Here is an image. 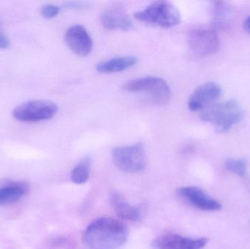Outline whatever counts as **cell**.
<instances>
[{
  "instance_id": "cell-13",
  "label": "cell",
  "mask_w": 250,
  "mask_h": 249,
  "mask_svg": "<svg viewBox=\"0 0 250 249\" xmlns=\"http://www.w3.org/2000/svg\"><path fill=\"white\" fill-rule=\"evenodd\" d=\"M234 10L232 5L224 1L211 3V26L213 30H224L229 27Z\"/></svg>"
},
{
  "instance_id": "cell-10",
  "label": "cell",
  "mask_w": 250,
  "mask_h": 249,
  "mask_svg": "<svg viewBox=\"0 0 250 249\" xmlns=\"http://www.w3.org/2000/svg\"><path fill=\"white\" fill-rule=\"evenodd\" d=\"M64 40L70 50L80 57L92 52L93 42L89 32L82 25H73L66 31Z\"/></svg>"
},
{
  "instance_id": "cell-7",
  "label": "cell",
  "mask_w": 250,
  "mask_h": 249,
  "mask_svg": "<svg viewBox=\"0 0 250 249\" xmlns=\"http://www.w3.org/2000/svg\"><path fill=\"white\" fill-rule=\"evenodd\" d=\"M188 45L194 54L198 57H206L217 52L220 42L215 31L198 28L189 32Z\"/></svg>"
},
{
  "instance_id": "cell-14",
  "label": "cell",
  "mask_w": 250,
  "mask_h": 249,
  "mask_svg": "<svg viewBox=\"0 0 250 249\" xmlns=\"http://www.w3.org/2000/svg\"><path fill=\"white\" fill-rule=\"evenodd\" d=\"M111 203L117 216L124 220L138 222L141 219V213L136 208L129 205L123 196L114 192L111 195Z\"/></svg>"
},
{
  "instance_id": "cell-11",
  "label": "cell",
  "mask_w": 250,
  "mask_h": 249,
  "mask_svg": "<svg viewBox=\"0 0 250 249\" xmlns=\"http://www.w3.org/2000/svg\"><path fill=\"white\" fill-rule=\"evenodd\" d=\"M208 244L206 238H189L178 235L159 237L151 243L153 249H203Z\"/></svg>"
},
{
  "instance_id": "cell-2",
  "label": "cell",
  "mask_w": 250,
  "mask_h": 249,
  "mask_svg": "<svg viewBox=\"0 0 250 249\" xmlns=\"http://www.w3.org/2000/svg\"><path fill=\"white\" fill-rule=\"evenodd\" d=\"M201 112V119L211 123L219 133H227L244 117L243 109L234 99L215 102Z\"/></svg>"
},
{
  "instance_id": "cell-5",
  "label": "cell",
  "mask_w": 250,
  "mask_h": 249,
  "mask_svg": "<svg viewBox=\"0 0 250 249\" xmlns=\"http://www.w3.org/2000/svg\"><path fill=\"white\" fill-rule=\"evenodd\" d=\"M57 112V104L51 101L37 99L18 105L13 111V116L20 122H40L51 119Z\"/></svg>"
},
{
  "instance_id": "cell-15",
  "label": "cell",
  "mask_w": 250,
  "mask_h": 249,
  "mask_svg": "<svg viewBox=\"0 0 250 249\" xmlns=\"http://www.w3.org/2000/svg\"><path fill=\"white\" fill-rule=\"evenodd\" d=\"M137 62L138 58L133 56L115 57L98 63L96 69L101 73H120L131 68Z\"/></svg>"
},
{
  "instance_id": "cell-1",
  "label": "cell",
  "mask_w": 250,
  "mask_h": 249,
  "mask_svg": "<svg viewBox=\"0 0 250 249\" xmlns=\"http://www.w3.org/2000/svg\"><path fill=\"white\" fill-rule=\"evenodd\" d=\"M128 235L124 224L110 218H101L88 226L83 241L89 249H117L126 243Z\"/></svg>"
},
{
  "instance_id": "cell-3",
  "label": "cell",
  "mask_w": 250,
  "mask_h": 249,
  "mask_svg": "<svg viewBox=\"0 0 250 249\" xmlns=\"http://www.w3.org/2000/svg\"><path fill=\"white\" fill-rule=\"evenodd\" d=\"M135 19L163 28H172L181 22L182 16L179 9L170 1L158 0L147 6L144 10L135 12Z\"/></svg>"
},
{
  "instance_id": "cell-22",
  "label": "cell",
  "mask_w": 250,
  "mask_h": 249,
  "mask_svg": "<svg viewBox=\"0 0 250 249\" xmlns=\"http://www.w3.org/2000/svg\"><path fill=\"white\" fill-rule=\"evenodd\" d=\"M244 28L250 35V16L244 22Z\"/></svg>"
},
{
  "instance_id": "cell-19",
  "label": "cell",
  "mask_w": 250,
  "mask_h": 249,
  "mask_svg": "<svg viewBox=\"0 0 250 249\" xmlns=\"http://www.w3.org/2000/svg\"><path fill=\"white\" fill-rule=\"evenodd\" d=\"M60 10H61V7L57 4H47L42 6L41 13L45 19H52L58 16Z\"/></svg>"
},
{
  "instance_id": "cell-21",
  "label": "cell",
  "mask_w": 250,
  "mask_h": 249,
  "mask_svg": "<svg viewBox=\"0 0 250 249\" xmlns=\"http://www.w3.org/2000/svg\"><path fill=\"white\" fill-rule=\"evenodd\" d=\"M9 45H10V40L4 35L2 29H1V24H0V49L8 48Z\"/></svg>"
},
{
  "instance_id": "cell-16",
  "label": "cell",
  "mask_w": 250,
  "mask_h": 249,
  "mask_svg": "<svg viewBox=\"0 0 250 249\" xmlns=\"http://www.w3.org/2000/svg\"><path fill=\"white\" fill-rule=\"evenodd\" d=\"M29 187L23 182H11L0 187V206L12 204L27 193Z\"/></svg>"
},
{
  "instance_id": "cell-6",
  "label": "cell",
  "mask_w": 250,
  "mask_h": 249,
  "mask_svg": "<svg viewBox=\"0 0 250 249\" xmlns=\"http://www.w3.org/2000/svg\"><path fill=\"white\" fill-rule=\"evenodd\" d=\"M112 158L116 166L124 172L135 173L146 167L145 149L141 143L114 148Z\"/></svg>"
},
{
  "instance_id": "cell-12",
  "label": "cell",
  "mask_w": 250,
  "mask_h": 249,
  "mask_svg": "<svg viewBox=\"0 0 250 249\" xmlns=\"http://www.w3.org/2000/svg\"><path fill=\"white\" fill-rule=\"evenodd\" d=\"M101 21L105 29L109 30H128L132 26V22L123 6L114 4L103 10Z\"/></svg>"
},
{
  "instance_id": "cell-9",
  "label": "cell",
  "mask_w": 250,
  "mask_h": 249,
  "mask_svg": "<svg viewBox=\"0 0 250 249\" xmlns=\"http://www.w3.org/2000/svg\"><path fill=\"white\" fill-rule=\"evenodd\" d=\"M222 95L221 86L214 82H207L198 86L189 96L188 108L192 112L201 111L215 103Z\"/></svg>"
},
{
  "instance_id": "cell-20",
  "label": "cell",
  "mask_w": 250,
  "mask_h": 249,
  "mask_svg": "<svg viewBox=\"0 0 250 249\" xmlns=\"http://www.w3.org/2000/svg\"><path fill=\"white\" fill-rule=\"evenodd\" d=\"M64 7L71 10H82L88 8L89 4L86 1H70L64 3Z\"/></svg>"
},
{
  "instance_id": "cell-8",
  "label": "cell",
  "mask_w": 250,
  "mask_h": 249,
  "mask_svg": "<svg viewBox=\"0 0 250 249\" xmlns=\"http://www.w3.org/2000/svg\"><path fill=\"white\" fill-rule=\"evenodd\" d=\"M177 194L185 203L198 210L211 212L218 211L222 209L220 202L210 197L198 187H182L177 190Z\"/></svg>"
},
{
  "instance_id": "cell-18",
  "label": "cell",
  "mask_w": 250,
  "mask_h": 249,
  "mask_svg": "<svg viewBox=\"0 0 250 249\" xmlns=\"http://www.w3.org/2000/svg\"><path fill=\"white\" fill-rule=\"evenodd\" d=\"M226 170L239 176H245L248 171V163L243 159H229L225 163Z\"/></svg>"
},
{
  "instance_id": "cell-17",
  "label": "cell",
  "mask_w": 250,
  "mask_h": 249,
  "mask_svg": "<svg viewBox=\"0 0 250 249\" xmlns=\"http://www.w3.org/2000/svg\"><path fill=\"white\" fill-rule=\"evenodd\" d=\"M90 169V157L85 156L72 170V181L76 184H85L89 180Z\"/></svg>"
},
{
  "instance_id": "cell-4",
  "label": "cell",
  "mask_w": 250,
  "mask_h": 249,
  "mask_svg": "<svg viewBox=\"0 0 250 249\" xmlns=\"http://www.w3.org/2000/svg\"><path fill=\"white\" fill-rule=\"evenodd\" d=\"M126 92L144 93L151 102L165 105L170 98V89L166 80L156 76H146L126 82L123 86Z\"/></svg>"
}]
</instances>
